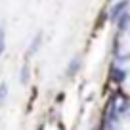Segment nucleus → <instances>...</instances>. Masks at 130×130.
I'll return each mask as SVG.
<instances>
[{"label": "nucleus", "instance_id": "5", "mask_svg": "<svg viewBox=\"0 0 130 130\" xmlns=\"http://www.w3.org/2000/svg\"><path fill=\"white\" fill-rule=\"evenodd\" d=\"M128 23H130V13H122L121 17H119V29H122V31H124L126 27H128Z\"/></svg>", "mask_w": 130, "mask_h": 130}, {"label": "nucleus", "instance_id": "3", "mask_svg": "<svg viewBox=\"0 0 130 130\" xmlns=\"http://www.w3.org/2000/svg\"><path fill=\"white\" fill-rule=\"evenodd\" d=\"M78 69H80V59H73V61L69 63V67H67V75H69V77H73Z\"/></svg>", "mask_w": 130, "mask_h": 130}, {"label": "nucleus", "instance_id": "1", "mask_svg": "<svg viewBox=\"0 0 130 130\" xmlns=\"http://www.w3.org/2000/svg\"><path fill=\"white\" fill-rule=\"evenodd\" d=\"M126 6H128V0H121V2H117V4L111 8V12H109V17L111 19H119V17L124 13V10H126Z\"/></svg>", "mask_w": 130, "mask_h": 130}, {"label": "nucleus", "instance_id": "2", "mask_svg": "<svg viewBox=\"0 0 130 130\" xmlns=\"http://www.w3.org/2000/svg\"><path fill=\"white\" fill-rule=\"evenodd\" d=\"M40 42H42V32H37V37L32 38V42H31V48L27 50V56H32V54L37 52L40 48Z\"/></svg>", "mask_w": 130, "mask_h": 130}, {"label": "nucleus", "instance_id": "8", "mask_svg": "<svg viewBox=\"0 0 130 130\" xmlns=\"http://www.w3.org/2000/svg\"><path fill=\"white\" fill-rule=\"evenodd\" d=\"M6 96H8V84L2 82V84H0V105H2V102L6 100Z\"/></svg>", "mask_w": 130, "mask_h": 130}, {"label": "nucleus", "instance_id": "6", "mask_svg": "<svg viewBox=\"0 0 130 130\" xmlns=\"http://www.w3.org/2000/svg\"><path fill=\"white\" fill-rule=\"evenodd\" d=\"M19 80H21V84H27V82H29V65H27V63L21 67V77H19Z\"/></svg>", "mask_w": 130, "mask_h": 130}, {"label": "nucleus", "instance_id": "4", "mask_svg": "<svg viewBox=\"0 0 130 130\" xmlns=\"http://www.w3.org/2000/svg\"><path fill=\"white\" fill-rule=\"evenodd\" d=\"M4 48H6V27L0 25V56L4 54Z\"/></svg>", "mask_w": 130, "mask_h": 130}, {"label": "nucleus", "instance_id": "7", "mask_svg": "<svg viewBox=\"0 0 130 130\" xmlns=\"http://www.w3.org/2000/svg\"><path fill=\"white\" fill-rule=\"evenodd\" d=\"M124 71L122 69H113V80H117V82H122L124 80Z\"/></svg>", "mask_w": 130, "mask_h": 130}]
</instances>
